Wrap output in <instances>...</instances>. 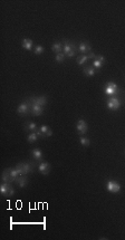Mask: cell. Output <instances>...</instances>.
I'll return each mask as SVG.
<instances>
[{"label":"cell","instance_id":"17","mask_svg":"<svg viewBox=\"0 0 125 240\" xmlns=\"http://www.w3.org/2000/svg\"><path fill=\"white\" fill-rule=\"evenodd\" d=\"M21 45L25 49H27V51H31V49H33V40H30V39H27V38L22 39Z\"/></svg>","mask_w":125,"mask_h":240},{"label":"cell","instance_id":"18","mask_svg":"<svg viewBox=\"0 0 125 240\" xmlns=\"http://www.w3.org/2000/svg\"><path fill=\"white\" fill-rule=\"evenodd\" d=\"M84 74L86 76H94L96 74V69H95L93 66H86V67H84Z\"/></svg>","mask_w":125,"mask_h":240},{"label":"cell","instance_id":"27","mask_svg":"<svg viewBox=\"0 0 125 240\" xmlns=\"http://www.w3.org/2000/svg\"><path fill=\"white\" fill-rule=\"evenodd\" d=\"M87 57H88V60H89V59H95V57H96V55H95L94 53H89V54H88V55H87Z\"/></svg>","mask_w":125,"mask_h":240},{"label":"cell","instance_id":"11","mask_svg":"<svg viewBox=\"0 0 125 240\" xmlns=\"http://www.w3.org/2000/svg\"><path fill=\"white\" fill-rule=\"evenodd\" d=\"M38 170L41 174H44V175H48L49 172H50V165H49V163H47V162H43V163L39 164Z\"/></svg>","mask_w":125,"mask_h":240},{"label":"cell","instance_id":"12","mask_svg":"<svg viewBox=\"0 0 125 240\" xmlns=\"http://www.w3.org/2000/svg\"><path fill=\"white\" fill-rule=\"evenodd\" d=\"M15 182H16L20 188H25V187L28 184V179L26 178V175H19L18 178H16Z\"/></svg>","mask_w":125,"mask_h":240},{"label":"cell","instance_id":"14","mask_svg":"<svg viewBox=\"0 0 125 240\" xmlns=\"http://www.w3.org/2000/svg\"><path fill=\"white\" fill-rule=\"evenodd\" d=\"M63 49H64V44H63V42H55V44H53L52 51H54V53L61 54Z\"/></svg>","mask_w":125,"mask_h":240},{"label":"cell","instance_id":"3","mask_svg":"<svg viewBox=\"0 0 125 240\" xmlns=\"http://www.w3.org/2000/svg\"><path fill=\"white\" fill-rule=\"evenodd\" d=\"M104 92L106 95L108 96H115L116 95V93L118 92V87H117V85L114 83V82H108L105 84V87H104Z\"/></svg>","mask_w":125,"mask_h":240},{"label":"cell","instance_id":"13","mask_svg":"<svg viewBox=\"0 0 125 240\" xmlns=\"http://www.w3.org/2000/svg\"><path fill=\"white\" fill-rule=\"evenodd\" d=\"M13 181H15V179L11 177V174L9 172V169H7V170L2 173V182H4V183H11Z\"/></svg>","mask_w":125,"mask_h":240},{"label":"cell","instance_id":"15","mask_svg":"<svg viewBox=\"0 0 125 240\" xmlns=\"http://www.w3.org/2000/svg\"><path fill=\"white\" fill-rule=\"evenodd\" d=\"M40 132L43 133V135L45 137H48V136H52L53 135V131L50 130V127L47 126V125H43V126H40Z\"/></svg>","mask_w":125,"mask_h":240},{"label":"cell","instance_id":"16","mask_svg":"<svg viewBox=\"0 0 125 240\" xmlns=\"http://www.w3.org/2000/svg\"><path fill=\"white\" fill-rule=\"evenodd\" d=\"M78 51H81V53H88V51H91V45L88 44V42H82L81 45H79V48H78Z\"/></svg>","mask_w":125,"mask_h":240},{"label":"cell","instance_id":"2","mask_svg":"<svg viewBox=\"0 0 125 240\" xmlns=\"http://www.w3.org/2000/svg\"><path fill=\"white\" fill-rule=\"evenodd\" d=\"M64 54L66 57H73V56H75V54H76V47H75V45L74 44H72V42H69V40H67V39H65L64 40Z\"/></svg>","mask_w":125,"mask_h":240},{"label":"cell","instance_id":"4","mask_svg":"<svg viewBox=\"0 0 125 240\" xmlns=\"http://www.w3.org/2000/svg\"><path fill=\"white\" fill-rule=\"evenodd\" d=\"M16 169H17L18 173L20 175H25V174H28L33 171V165L30 163H27V162H21V163H18L16 165Z\"/></svg>","mask_w":125,"mask_h":240},{"label":"cell","instance_id":"23","mask_svg":"<svg viewBox=\"0 0 125 240\" xmlns=\"http://www.w3.org/2000/svg\"><path fill=\"white\" fill-rule=\"evenodd\" d=\"M26 127L28 129V131H30V132H35V133H36V132L39 130V129H37V125H36L35 123H33V122L27 123Z\"/></svg>","mask_w":125,"mask_h":240},{"label":"cell","instance_id":"5","mask_svg":"<svg viewBox=\"0 0 125 240\" xmlns=\"http://www.w3.org/2000/svg\"><path fill=\"white\" fill-rule=\"evenodd\" d=\"M121 104L122 102L120 98H117L116 96H113V97H109L107 101V108H109L111 111H115V110H118L120 107H121Z\"/></svg>","mask_w":125,"mask_h":240},{"label":"cell","instance_id":"8","mask_svg":"<svg viewBox=\"0 0 125 240\" xmlns=\"http://www.w3.org/2000/svg\"><path fill=\"white\" fill-rule=\"evenodd\" d=\"M29 110H30L29 103H28V102H24V103H21L20 105L18 106L17 112H18V114H20V115H26V114H28Z\"/></svg>","mask_w":125,"mask_h":240},{"label":"cell","instance_id":"10","mask_svg":"<svg viewBox=\"0 0 125 240\" xmlns=\"http://www.w3.org/2000/svg\"><path fill=\"white\" fill-rule=\"evenodd\" d=\"M76 129H77V132L79 134H85L87 132V124L84 120H79L77 122V125H76Z\"/></svg>","mask_w":125,"mask_h":240},{"label":"cell","instance_id":"26","mask_svg":"<svg viewBox=\"0 0 125 240\" xmlns=\"http://www.w3.org/2000/svg\"><path fill=\"white\" fill-rule=\"evenodd\" d=\"M34 53L36 54V55H40V54H43V53H44V47L41 46V45L36 46V47H35V49H34Z\"/></svg>","mask_w":125,"mask_h":240},{"label":"cell","instance_id":"25","mask_svg":"<svg viewBox=\"0 0 125 240\" xmlns=\"http://www.w3.org/2000/svg\"><path fill=\"white\" fill-rule=\"evenodd\" d=\"M65 54L64 53H61V54H57L56 55V57H55V60H56L57 63H63L65 60Z\"/></svg>","mask_w":125,"mask_h":240},{"label":"cell","instance_id":"21","mask_svg":"<svg viewBox=\"0 0 125 240\" xmlns=\"http://www.w3.org/2000/svg\"><path fill=\"white\" fill-rule=\"evenodd\" d=\"M38 139H39V136L37 135V133H35V132H31L30 134L28 135V137H27L29 143H34V142H36Z\"/></svg>","mask_w":125,"mask_h":240},{"label":"cell","instance_id":"24","mask_svg":"<svg viewBox=\"0 0 125 240\" xmlns=\"http://www.w3.org/2000/svg\"><path fill=\"white\" fill-rule=\"evenodd\" d=\"M79 143L82 144V145H84V146H88V145L91 144V141L87 139V137H83V136H81V139H79Z\"/></svg>","mask_w":125,"mask_h":240},{"label":"cell","instance_id":"22","mask_svg":"<svg viewBox=\"0 0 125 240\" xmlns=\"http://www.w3.org/2000/svg\"><path fill=\"white\" fill-rule=\"evenodd\" d=\"M76 62H77L78 65H84L86 62H88V57L86 55H82L76 58Z\"/></svg>","mask_w":125,"mask_h":240},{"label":"cell","instance_id":"1","mask_svg":"<svg viewBox=\"0 0 125 240\" xmlns=\"http://www.w3.org/2000/svg\"><path fill=\"white\" fill-rule=\"evenodd\" d=\"M28 103H29V105H30V111H31V114H33V115H35V116H39V115H41V114L44 113V106L37 104V103L35 102L34 97L29 98Z\"/></svg>","mask_w":125,"mask_h":240},{"label":"cell","instance_id":"19","mask_svg":"<svg viewBox=\"0 0 125 240\" xmlns=\"http://www.w3.org/2000/svg\"><path fill=\"white\" fill-rule=\"evenodd\" d=\"M31 154H33V156H34L37 161H40L43 159V153H41V151H40L39 149H34V150L31 151Z\"/></svg>","mask_w":125,"mask_h":240},{"label":"cell","instance_id":"7","mask_svg":"<svg viewBox=\"0 0 125 240\" xmlns=\"http://www.w3.org/2000/svg\"><path fill=\"white\" fill-rule=\"evenodd\" d=\"M0 192H1L2 195L11 197V195H13V193H15V190H13V188L9 184V183H4V182L2 184L0 185Z\"/></svg>","mask_w":125,"mask_h":240},{"label":"cell","instance_id":"9","mask_svg":"<svg viewBox=\"0 0 125 240\" xmlns=\"http://www.w3.org/2000/svg\"><path fill=\"white\" fill-rule=\"evenodd\" d=\"M104 63H105V58H104V56H102V55L96 56L94 59V62H93V67H94L95 69H101Z\"/></svg>","mask_w":125,"mask_h":240},{"label":"cell","instance_id":"6","mask_svg":"<svg viewBox=\"0 0 125 240\" xmlns=\"http://www.w3.org/2000/svg\"><path fill=\"white\" fill-rule=\"evenodd\" d=\"M106 189L111 192V193H118L121 191V184L117 181L114 180H109L106 182Z\"/></svg>","mask_w":125,"mask_h":240},{"label":"cell","instance_id":"20","mask_svg":"<svg viewBox=\"0 0 125 240\" xmlns=\"http://www.w3.org/2000/svg\"><path fill=\"white\" fill-rule=\"evenodd\" d=\"M34 98H35V102H36L37 104H39V105L45 106V105H46V104H47V98H46V96L34 97Z\"/></svg>","mask_w":125,"mask_h":240}]
</instances>
